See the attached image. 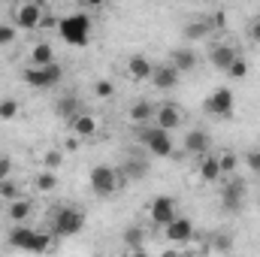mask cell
<instances>
[{
	"label": "cell",
	"mask_w": 260,
	"mask_h": 257,
	"mask_svg": "<svg viewBox=\"0 0 260 257\" xmlns=\"http://www.w3.org/2000/svg\"><path fill=\"white\" fill-rule=\"evenodd\" d=\"M58 34L67 46H88L91 40V15L85 12H70L58 21Z\"/></svg>",
	"instance_id": "6da1fadb"
},
{
	"label": "cell",
	"mask_w": 260,
	"mask_h": 257,
	"mask_svg": "<svg viewBox=\"0 0 260 257\" xmlns=\"http://www.w3.org/2000/svg\"><path fill=\"white\" fill-rule=\"evenodd\" d=\"M21 79L30 85V88H37V91H46V88H52V85H58L61 79H64V70L55 64H46V67H27L24 73H21Z\"/></svg>",
	"instance_id": "7a4b0ae2"
},
{
	"label": "cell",
	"mask_w": 260,
	"mask_h": 257,
	"mask_svg": "<svg viewBox=\"0 0 260 257\" xmlns=\"http://www.w3.org/2000/svg\"><path fill=\"white\" fill-rule=\"evenodd\" d=\"M139 142L154 154V157H170L173 154V136H170V130L164 127H145L142 133H139Z\"/></svg>",
	"instance_id": "3957f363"
},
{
	"label": "cell",
	"mask_w": 260,
	"mask_h": 257,
	"mask_svg": "<svg viewBox=\"0 0 260 257\" xmlns=\"http://www.w3.org/2000/svg\"><path fill=\"white\" fill-rule=\"evenodd\" d=\"M88 185H91V191L97 194V197H112V194L121 188V179H118V173L112 170V167H94L91 170V176H88Z\"/></svg>",
	"instance_id": "277c9868"
},
{
	"label": "cell",
	"mask_w": 260,
	"mask_h": 257,
	"mask_svg": "<svg viewBox=\"0 0 260 257\" xmlns=\"http://www.w3.org/2000/svg\"><path fill=\"white\" fill-rule=\"evenodd\" d=\"M233 109H236V97H233L230 88H218L206 100V112L215 115V118H233Z\"/></svg>",
	"instance_id": "5b68a950"
},
{
	"label": "cell",
	"mask_w": 260,
	"mask_h": 257,
	"mask_svg": "<svg viewBox=\"0 0 260 257\" xmlns=\"http://www.w3.org/2000/svg\"><path fill=\"white\" fill-rule=\"evenodd\" d=\"M148 215H151V224H157V227H167L176 215H179V206H176V200L170 197V194H160V197H154L151 200V206H148Z\"/></svg>",
	"instance_id": "8992f818"
},
{
	"label": "cell",
	"mask_w": 260,
	"mask_h": 257,
	"mask_svg": "<svg viewBox=\"0 0 260 257\" xmlns=\"http://www.w3.org/2000/svg\"><path fill=\"white\" fill-rule=\"evenodd\" d=\"M85 227V212L79 209H61L55 215V233L58 236H76Z\"/></svg>",
	"instance_id": "52a82bcc"
},
{
	"label": "cell",
	"mask_w": 260,
	"mask_h": 257,
	"mask_svg": "<svg viewBox=\"0 0 260 257\" xmlns=\"http://www.w3.org/2000/svg\"><path fill=\"white\" fill-rule=\"evenodd\" d=\"M242 203H245V185H242L239 179L227 182L224 191H221V206H224V212L236 215V212H242Z\"/></svg>",
	"instance_id": "ba28073f"
},
{
	"label": "cell",
	"mask_w": 260,
	"mask_h": 257,
	"mask_svg": "<svg viewBox=\"0 0 260 257\" xmlns=\"http://www.w3.org/2000/svg\"><path fill=\"white\" fill-rule=\"evenodd\" d=\"M40 21H43V6L24 0V3L15 9V24H18V27H24V30H37Z\"/></svg>",
	"instance_id": "9c48e42d"
},
{
	"label": "cell",
	"mask_w": 260,
	"mask_h": 257,
	"mask_svg": "<svg viewBox=\"0 0 260 257\" xmlns=\"http://www.w3.org/2000/svg\"><path fill=\"white\" fill-rule=\"evenodd\" d=\"M170 242H176V245H185V242H191L194 239V224L188 221V218H173L170 224H167V233H164Z\"/></svg>",
	"instance_id": "30bf717a"
},
{
	"label": "cell",
	"mask_w": 260,
	"mask_h": 257,
	"mask_svg": "<svg viewBox=\"0 0 260 257\" xmlns=\"http://www.w3.org/2000/svg\"><path fill=\"white\" fill-rule=\"evenodd\" d=\"M179 70L173 64H154V70H151V82H154V88H160V91H170V88H176L179 85Z\"/></svg>",
	"instance_id": "8fae6325"
},
{
	"label": "cell",
	"mask_w": 260,
	"mask_h": 257,
	"mask_svg": "<svg viewBox=\"0 0 260 257\" xmlns=\"http://www.w3.org/2000/svg\"><path fill=\"white\" fill-rule=\"evenodd\" d=\"M154 124L173 133V130L182 124V109H179L176 103H164V106H157V109H154Z\"/></svg>",
	"instance_id": "7c38bea8"
},
{
	"label": "cell",
	"mask_w": 260,
	"mask_h": 257,
	"mask_svg": "<svg viewBox=\"0 0 260 257\" xmlns=\"http://www.w3.org/2000/svg\"><path fill=\"white\" fill-rule=\"evenodd\" d=\"M233 58H236V49L227 46V43H218L209 52V64L215 67V70H221V73H227V67L233 64Z\"/></svg>",
	"instance_id": "4fadbf2b"
},
{
	"label": "cell",
	"mask_w": 260,
	"mask_h": 257,
	"mask_svg": "<svg viewBox=\"0 0 260 257\" xmlns=\"http://www.w3.org/2000/svg\"><path fill=\"white\" fill-rule=\"evenodd\" d=\"M209 145H212V139H209V133L206 130H188L185 133V151L188 154H206L209 151Z\"/></svg>",
	"instance_id": "5bb4252c"
},
{
	"label": "cell",
	"mask_w": 260,
	"mask_h": 257,
	"mask_svg": "<svg viewBox=\"0 0 260 257\" xmlns=\"http://www.w3.org/2000/svg\"><path fill=\"white\" fill-rule=\"evenodd\" d=\"M34 233H37V230L24 227V221H18V224H15V227L9 230V248L27 251V248H30V242H34Z\"/></svg>",
	"instance_id": "9a60e30c"
},
{
	"label": "cell",
	"mask_w": 260,
	"mask_h": 257,
	"mask_svg": "<svg viewBox=\"0 0 260 257\" xmlns=\"http://www.w3.org/2000/svg\"><path fill=\"white\" fill-rule=\"evenodd\" d=\"M151 70H154V64H151L145 55H133L127 61V76L133 82H145V79L151 76Z\"/></svg>",
	"instance_id": "2e32d148"
},
{
	"label": "cell",
	"mask_w": 260,
	"mask_h": 257,
	"mask_svg": "<svg viewBox=\"0 0 260 257\" xmlns=\"http://www.w3.org/2000/svg\"><path fill=\"white\" fill-rule=\"evenodd\" d=\"M200 179L203 182H218L221 179V164H218V157L215 154H200Z\"/></svg>",
	"instance_id": "e0dca14e"
},
{
	"label": "cell",
	"mask_w": 260,
	"mask_h": 257,
	"mask_svg": "<svg viewBox=\"0 0 260 257\" xmlns=\"http://www.w3.org/2000/svg\"><path fill=\"white\" fill-rule=\"evenodd\" d=\"M79 112H82V103H79L76 94H64V97L55 100V115H58V118H73V115H79Z\"/></svg>",
	"instance_id": "ac0fdd59"
},
{
	"label": "cell",
	"mask_w": 260,
	"mask_h": 257,
	"mask_svg": "<svg viewBox=\"0 0 260 257\" xmlns=\"http://www.w3.org/2000/svg\"><path fill=\"white\" fill-rule=\"evenodd\" d=\"M170 64L176 67L179 73H191L197 67V52L194 49H176V52L170 55Z\"/></svg>",
	"instance_id": "d6986e66"
},
{
	"label": "cell",
	"mask_w": 260,
	"mask_h": 257,
	"mask_svg": "<svg viewBox=\"0 0 260 257\" xmlns=\"http://www.w3.org/2000/svg\"><path fill=\"white\" fill-rule=\"evenodd\" d=\"M70 121H73L76 136H82V139H88V136H94V133H97V118H94V115H88V112H79V115H73Z\"/></svg>",
	"instance_id": "ffe728a7"
},
{
	"label": "cell",
	"mask_w": 260,
	"mask_h": 257,
	"mask_svg": "<svg viewBox=\"0 0 260 257\" xmlns=\"http://www.w3.org/2000/svg\"><path fill=\"white\" fill-rule=\"evenodd\" d=\"M151 118H154V103L139 100V103L130 106V121H133V124H145V121H151Z\"/></svg>",
	"instance_id": "44dd1931"
},
{
	"label": "cell",
	"mask_w": 260,
	"mask_h": 257,
	"mask_svg": "<svg viewBox=\"0 0 260 257\" xmlns=\"http://www.w3.org/2000/svg\"><path fill=\"white\" fill-rule=\"evenodd\" d=\"M34 212V206L27 203V200H21V197H15V200H9V209H6V215H9V221H27V215Z\"/></svg>",
	"instance_id": "7402d4cb"
},
{
	"label": "cell",
	"mask_w": 260,
	"mask_h": 257,
	"mask_svg": "<svg viewBox=\"0 0 260 257\" xmlns=\"http://www.w3.org/2000/svg\"><path fill=\"white\" fill-rule=\"evenodd\" d=\"M55 61V49L49 46V43H40V46H34L30 49V64L34 67H46Z\"/></svg>",
	"instance_id": "603a6c76"
},
{
	"label": "cell",
	"mask_w": 260,
	"mask_h": 257,
	"mask_svg": "<svg viewBox=\"0 0 260 257\" xmlns=\"http://www.w3.org/2000/svg\"><path fill=\"white\" fill-rule=\"evenodd\" d=\"M212 34V21H191L185 27V40H206Z\"/></svg>",
	"instance_id": "cb8c5ba5"
},
{
	"label": "cell",
	"mask_w": 260,
	"mask_h": 257,
	"mask_svg": "<svg viewBox=\"0 0 260 257\" xmlns=\"http://www.w3.org/2000/svg\"><path fill=\"white\" fill-rule=\"evenodd\" d=\"M58 188V170H43L40 176H37V191L49 194Z\"/></svg>",
	"instance_id": "d4e9b609"
},
{
	"label": "cell",
	"mask_w": 260,
	"mask_h": 257,
	"mask_svg": "<svg viewBox=\"0 0 260 257\" xmlns=\"http://www.w3.org/2000/svg\"><path fill=\"white\" fill-rule=\"evenodd\" d=\"M227 76H230V79H245V76H248V61L236 55V58H233V64L227 67Z\"/></svg>",
	"instance_id": "484cf974"
},
{
	"label": "cell",
	"mask_w": 260,
	"mask_h": 257,
	"mask_svg": "<svg viewBox=\"0 0 260 257\" xmlns=\"http://www.w3.org/2000/svg\"><path fill=\"white\" fill-rule=\"evenodd\" d=\"M15 115H18V100H12V97L0 100V121H12Z\"/></svg>",
	"instance_id": "4316f807"
},
{
	"label": "cell",
	"mask_w": 260,
	"mask_h": 257,
	"mask_svg": "<svg viewBox=\"0 0 260 257\" xmlns=\"http://www.w3.org/2000/svg\"><path fill=\"white\" fill-rule=\"evenodd\" d=\"M124 245L133 251H142V230L139 227H127L124 230Z\"/></svg>",
	"instance_id": "83f0119b"
},
{
	"label": "cell",
	"mask_w": 260,
	"mask_h": 257,
	"mask_svg": "<svg viewBox=\"0 0 260 257\" xmlns=\"http://www.w3.org/2000/svg\"><path fill=\"white\" fill-rule=\"evenodd\" d=\"M61 164H64V154H61L58 148H49V151L43 154V167H46V170H61Z\"/></svg>",
	"instance_id": "f1b7e54d"
},
{
	"label": "cell",
	"mask_w": 260,
	"mask_h": 257,
	"mask_svg": "<svg viewBox=\"0 0 260 257\" xmlns=\"http://www.w3.org/2000/svg\"><path fill=\"white\" fill-rule=\"evenodd\" d=\"M49 248H52V236L49 233H34V242H30L27 251H37L40 254V251H49Z\"/></svg>",
	"instance_id": "f546056e"
},
{
	"label": "cell",
	"mask_w": 260,
	"mask_h": 257,
	"mask_svg": "<svg viewBox=\"0 0 260 257\" xmlns=\"http://www.w3.org/2000/svg\"><path fill=\"white\" fill-rule=\"evenodd\" d=\"M145 173H148L145 160H127V167H124V176H127V179H142Z\"/></svg>",
	"instance_id": "4dcf8cb0"
},
{
	"label": "cell",
	"mask_w": 260,
	"mask_h": 257,
	"mask_svg": "<svg viewBox=\"0 0 260 257\" xmlns=\"http://www.w3.org/2000/svg\"><path fill=\"white\" fill-rule=\"evenodd\" d=\"M94 94H97L100 100H106V97L115 94V85H112L109 79H97V82H94Z\"/></svg>",
	"instance_id": "1f68e13d"
},
{
	"label": "cell",
	"mask_w": 260,
	"mask_h": 257,
	"mask_svg": "<svg viewBox=\"0 0 260 257\" xmlns=\"http://www.w3.org/2000/svg\"><path fill=\"white\" fill-rule=\"evenodd\" d=\"M218 164H221V176H224V173H233V170H236L239 157H236L233 151H227V154H221V157H218Z\"/></svg>",
	"instance_id": "d6a6232c"
},
{
	"label": "cell",
	"mask_w": 260,
	"mask_h": 257,
	"mask_svg": "<svg viewBox=\"0 0 260 257\" xmlns=\"http://www.w3.org/2000/svg\"><path fill=\"white\" fill-rule=\"evenodd\" d=\"M0 197H3V200H15V197H18V185H15L12 179H3V182H0Z\"/></svg>",
	"instance_id": "836d02e7"
},
{
	"label": "cell",
	"mask_w": 260,
	"mask_h": 257,
	"mask_svg": "<svg viewBox=\"0 0 260 257\" xmlns=\"http://www.w3.org/2000/svg\"><path fill=\"white\" fill-rule=\"evenodd\" d=\"M12 176V157L9 154H0V182Z\"/></svg>",
	"instance_id": "e575fe53"
},
{
	"label": "cell",
	"mask_w": 260,
	"mask_h": 257,
	"mask_svg": "<svg viewBox=\"0 0 260 257\" xmlns=\"http://www.w3.org/2000/svg\"><path fill=\"white\" fill-rule=\"evenodd\" d=\"M15 40V27H9V24H0V46H9Z\"/></svg>",
	"instance_id": "d590c367"
},
{
	"label": "cell",
	"mask_w": 260,
	"mask_h": 257,
	"mask_svg": "<svg viewBox=\"0 0 260 257\" xmlns=\"http://www.w3.org/2000/svg\"><path fill=\"white\" fill-rule=\"evenodd\" d=\"M212 27H215V30H224V27H227V12H215V15H212Z\"/></svg>",
	"instance_id": "8d00e7d4"
},
{
	"label": "cell",
	"mask_w": 260,
	"mask_h": 257,
	"mask_svg": "<svg viewBox=\"0 0 260 257\" xmlns=\"http://www.w3.org/2000/svg\"><path fill=\"white\" fill-rule=\"evenodd\" d=\"M248 37H251V43H257V46H260V18H254V21H251Z\"/></svg>",
	"instance_id": "74e56055"
},
{
	"label": "cell",
	"mask_w": 260,
	"mask_h": 257,
	"mask_svg": "<svg viewBox=\"0 0 260 257\" xmlns=\"http://www.w3.org/2000/svg\"><path fill=\"white\" fill-rule=\"evenodd\" d=\"M248 167H251L254 173H260V151H251V154H248Z\"/></svg>",
	"instance_id": "f35d334b"
},
{
	"label": "cell",
	"mask_w": 260,
	"mask_h": 257,
	"mask_svg": "<svg viewBox=\"0 0 260 257\" xmlns=\"http://www.w3.org/2000/svg\"><path fill=\"white\" fill-rule=\"evenodd\" d=\"M88 9H100V6H106V0H82Z\"/></svg>",
	"instance_id": "ab89813d"
},
{
	"label": "cell",
	"mask_w": 260,
	"mask_h": 257,
	"mask_svg": "<svg viewBox=\"0 0 260 257\" xmlns=\"http://www.w3.org/2000/svg\"><path fill=\"white\" fill-rule=\"evenodd\" d=\"M30 3H37V6H43V9L49 6V0H30Z\"/></svg>",
	"instance_id": "60d3db41"
}]
</instances>
